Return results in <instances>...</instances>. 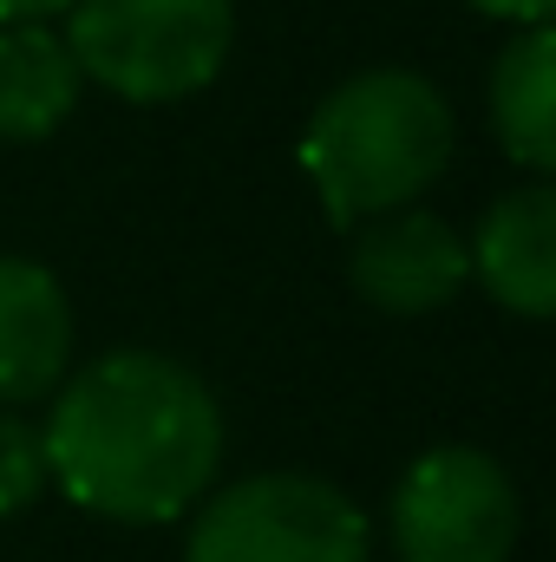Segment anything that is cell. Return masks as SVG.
I'll return each mask as SVG.
<instances>
[{
  "label": "cell",
  "instance_id": "cell-9",
  "mask_svg": "<svg viewBox=\"0 0 556 562\" xmlns=\"http://www.w3.org/2000/svg\"><path fill=\"white\" fill-rule=\"evenodd\" d=\"M491 132L531 177L556 170V33L524 26L491 66Z\"/></svg>",
  "mask_w": 556,
  "mask_h": 562
},
{
  "label": "cell",
  "instance_id": "cell-11",
  "mask_svg": "<svg viewBox=\"0 0 556 562\" xmlns=\"http://www.w3.org/2000/svg\"><path fill=\"white\" fill-rule=\"evenodd\" d=\"M46 445H40V425L20 419L13 406H0V517H20L26 504L46 497Z\"/></svg>",
  "mask_w": 556,
  "mask_h": 562
},
{
  "label": "cell",
  "instance_id": "cell-8",
  "mask_svg": "<svg viewBox=\"0 0 556 562\" xmlns=\"http://www.w3.org/2000/svg\"><path fill=\"white\" fill-rule=\"evenodd\" d=\"M73 367V301L53 269L0 256V406L59 393Z\"/></svg>",
  "mask_w": 556,
  "mask_h": 562
},
{
  "label": "cell",
  "instance_id": "cell-13",
  "mask_svg": "<svg viewBox=\"0 0 556 562\" xmlns=\"http://www.w3.org/2000/svg\"><path fill=\"white\" fill-rule=\"evenodd\" d=\"M73 0H0V26H46L53 13H66Z\"/></svg>",
  "mask_w": 556,
  "mask_h": 562
},
{
  "label": "cell",
  "instance_id": "cell-2",
  "mask_svg": "<svg viewBox=\"0 0 556 562\" xmlns=\"http://www.w3.org/2000/svg\"><path fill=\"white\" fill-rule=\"evenodd\" d=\"M458 119L445 92L407 72L374 66L341 79L301 125V170L327 210V223H367L387 210H413L419 196L452 170Z\"/></svg>",
  "mask_w": 556,
  "mask_h": 562
},
{
  "label": "cell",
  "instance_id": "cell-5",
  "mask_svg": "<svg viewBox=\"0 0 556 562\" xmlns=\"http://www.w3.org/2000/svg\"><path fill=\"white\" fill-rule=\"evenodd\" d=\"M387 530L400 562H511L524 510L511 471L478 445H432L393 484Z\"/></svg>",
  "mask_w": 556,
  "mask_h": 562
},
{
  "label": "cell",
  "instance_id": "cell-3",
  "mask_svg": "<svg viewBox=\"0 0 556 562\" xmlns=\"http://www.w3.org/2000/svg\"><path fill=\"white\" fill-rule=\"evenodd\" d=\"M66 53L79 79L125 105H177L203 92L236 46V0H73Z\"/></svg>",
  "mask_w": 556,
  "mask_h": 562
},
{
  "label": "cell",
  "instance_id": "cell-6",
  "mask_svg": "<svg viewBox=\"0 0 556 562\" xmlns=\"http://www.w3.org/2000/svg\"><path fill=\"white\" fill-rule=\"evenodd\" d=\"M471 276L465 236L432 210H387L367 216V229L347 249V281L380 314H432Z\"/></svg>",
  "mask_w": 556,
  "mask_h": 562
},
{
  "label": "cell",
  "instance_id": "cell-12",
  "mask_svg": "<svg viewBox=\"0 0 556 562\" xmlns=\"http://www.w3.org/2000/svg\"><path fill=\"white\" fill-rule=\"evenodd\" d=\"M465 7H478L491 20H511V26H551L556 0H465Z\"/></svg>",
  "mask_w": 556,
  "mask_h": 562
},
{
  "label": "cell",
  "instance_id": "cell-10",
  "mask_svg": "<svg viewBox=\"0 0 556 562\" xmlns=\"http://www.w3.org/2000/svg\"><path fill=\"white\" fill-rule=\"evenodd\" d=\"M79 66L53 26H0V138H53L79 105Z\"/></svg>",
  "mask_w": 556,
  "mask_h": 562
},
{
  "label": "cell",
  "instance_id": "cell-4",
  "mask_svg": "<svg viewBox=\"0 0 556 562\" xmlns=\"http://www.w3.org/2000/svg\"><path fill=\"white\" fill-rule=\"evenodd\" d=\"M367 510L308 471H256L230 491H210L184 562H367Z\"/></svg>",
  "mask_w": 556,
  "mask_h": 562
},
{
  "label": "cell",
  "instance_id": "cell-7",
  "mask_svg": "<svg viewBox=\"0 0 556 562\" xmlns=\"http://www.w3.org/2000/svg\"><path fill=\"white\" fill-rule=\"evenodd\" d=\"M471 276L485 281V294L524 321H551L556 314V190L544 177L504 190L478 236L465 243Z\"/></svg>",
  "mask_w": 556,
  "mask_h": 562
},
{
  "label": "cell",
  "instance_id": "cell-1",
  "mask_svg": "<svg viewBox=\"0 0 556 562\" xmlns=\"http://www.w3.org/2000/svg\"><path fill=\"white\" fill-rule=\"evenodd\" d=\"M46 477L105 524H177L223 464V406L170 353L119 347L59 380L40 425Z\"/></svg>",
  "mask_w": 556,
  "mask_h": 562
}]
</instances>
